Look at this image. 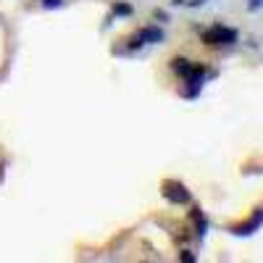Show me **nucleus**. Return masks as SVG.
Here are the masks:
<instances>
[{
	"label": "nucleus",
	"instance_id": "nucleus-1",
	"mask_svg": "<svg viewBox=\"0 0 263 263\" xmlns=\"http://www.w3.org/2000/svg\"><path fill=\"white\" fill-rule=\"evenodd\" d=\"M237 40H239V32L232 27H224V24H213L211 29L203 32V42L211 48H229Z\"/></svg>",
	"mask_w": 263,
	"mask_h": 263
},
{
	"label": "nucleus",
	"instance_id": "nucleus-2",
	"mask_svg": "<svg viewBox=\"0 0 263 263\" xmlns=\"http://www.w3.org/2000/svg\"><path fill=\"white\" fill-rule=\"evenodd\" d=\"M166 40V32L156 24H150V27H142L135 37H132L126 42V50H140L142 45H156V42H163Z\"/></svg>",
	"mask_w": 263,
	"mask_h": 263
},
{
	"label": "nucleus",
	"instance_id": "nucleus-3",
	"mask_svg": "<svg viewBox=\"0 0 263 263\" xmlns=\"http://www.w3.org/2000/svg\"><path fill=\"white\" fill-rule=\"evenodd\" d=\"M163 197H166V200L171 203V205H187L190 200H192V197H190V190L182 184V182H163Z\"/></svg>",
	"mask_w": 263,
	"mask_h": 263
},
{
	"label": "nucleus",
	"instance_id": "nucleus-4",
	"mask_svg": "<svg viewBox=\"0 0 263 263\" xmlns=\"http://www.w3.org/2000/svg\"><path fill=\"white\" fill-rule=\"evenodd\" d=\"M263 227V208H255V213L248 218L245 224H237V227H229V232L234 234V237H250V234H255L258 229Z\"/></svg>",
	"mask_w": 263,
	"mask_h": 263
},
{
	"label": "nucleus",
	"instance_id": "nucleus-5",
	"mask_svg": "<svg viewBox=\"0 0 263 263\" xmlns=\"http://www.w3.org/2000/svg\"><path fill=\"white\" fill-rule=\"evenodd\" d=\"M168 66H171V71L177 74L179 79H187V77H190V74L195 71V63H192L190 58H184V55H177V58H171V63H168Z\"/></svg>",
	"mask_w": 263,
	"mask_h": 263
},
{
	"label": "nucleus",
	"instance_id": "nucleus-6",
	"mask_svg": "<svg viewBox=\"0 0 263 263\" xmlns=\"http://www.w3.org/2000/svg\"><path fill=\"white\" fill-rule=\"evenodd\" d=\"M190 218L195 221V234L203 239V237L208 234V218L203 216V211L197 208V205H192V208H190Z\"/></svg>",
	"mask_w": 263,
	"mask_h": 263
},
{
	"label": "nucleus",
	"instance_id": "nucleus-7",
	"mask_svg": "<svg viewBox=\"0 0 263 263\" xmlns=\"http://www.w3.org/2000/svg\"><path fill=\"white\" fill-rule=\"evenodd\" d=\"M132 13H135L132 3H121V0H116V3H114V16H132Z\"/></svg>",
	"mask_w": 263,
	"mask_h": 263
},
{
	"label": "nucleus",
	"instance_id": "nucleus-8",
	"mask_svg": "<svg viewBox=\"0 0 263 263\" xmlns=\"http://www.w3.org/2000/svg\"><path fill=\"white\" fill-rule=\"evenodd\" d=\"M42 8H45V11H55V8H63V0H42Z\"/></svg>",
	"mask_w": 263,
	"mask_h": 263
},
{
	"label": "nucleus",
	"instance_id": "nucleus-9",
	"mask_svg": "<svg viewBox=\"0 0 263 263\" xmlns=\"http://www.w3.org/2000/svg\"><path fill=\"white\" fill-rule=\"evenodd\" d=\"M179 260H184V263H195V253H192V250H182V253H179Z\"/></svg>",
	"mask_w": 263,
	"mask_h": 263
},
{
	"label": "nucleus",
	"instance_id": "nucleus-10",
	"mask_svg": "<svg viewBox=\"0 0 263 263\" xmlns=\"http://www.w3.org/2000/svg\"><path fill=\"white\" fill-rule=\"evenodd\" d=\"M263 8V0H248V11H260Z\"/></svg>",
	"mask_w": 263,
	"mask_h": 263
},
{
	"label": "nucleus",
	"instance_id": "nucleus-11",
	"mask_svg": "<svg viewBox=\"0 0 263 263\" xmlns=\"http://www.w3.org/2000/svg\"><path fill=\"white\" fill-rule=\"evenodd\" d=\"M156 18L163 24V21H168V13H166V11H156Z\"/></svg>",
	"mask_w": 263,
	"mask_h": 263
},
{
	"label": "nucleus",
	"instance_id": "nucleus-12",
	"mask_svg": "<svg viewBox=\"0 0 263 263\" xmlns=\"http://www.w3.org/2000/svg\"><path fill=\"white\" fill-rule=\"evenodd\" d=\"M187 6H190V8H200V6H205V0H190Z\"/></svg>",
	"mask_w": 263,
	"mask_h": 263
}]
</instances>
